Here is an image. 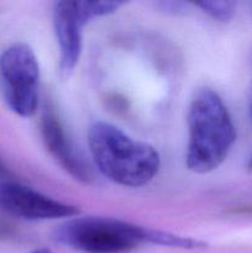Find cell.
I'll use <instances>...</instances> for the list:
<instances>
[{
  "label": "cell",
  "instance_id": "cell-8",
  "mask_svg": "<svg viewBox=\"0 0 252 253\" xmlns=\"http://www.w3.org/2000/svg\"><path fill=\"white\" fill-rule=\"evenodd\" d=\"M147 244L183 250H200L207 247V244L203 241H199V240L179 236V235L170 234V232L167 231H160V230L152 229L147 230Z\"/></svg>",
  "mask_w": 252,
  "mask_h": 253
},
{
  "label": "cell",
  "instance_id": "cell-3",
  "mask_svg": "<svg viewBox=\"0 0 252 253\" xmlns=\"http://www.w3.org/2000/svg\"><path fill=\"white\" fill-rule=\"evenodd\" d=\"M147 230L113 217L76 216L54 231V239L84 253H126L147 244Z\"/></svg>",
  "mask_w": 252,
  "mask_h": 253
},
{
  "label": "cell",
  "instance_id": "cell-1",
  "mask_svg": "<svg viewBox=\"0 0 252 253\" xmlns=\"http://www.w3.org/2000/svg\"><path fill=\"white\" fill-rule=\"evenodd\" d=\"M88 146L99 172L123 187H143L160 170V153L153 146L130 137L110 123L91 124Z\"/></svg>",
  "mask_w": 252,
  "mask_h": 253
},
{
  "label": "cell",
  "instance_id": "cell-6",
  "mask_svg": "<svg viewBox=\"0 0 252 253\" xmlns=\"http://www.w3.org/2000/svg\"><path fill=\"white\" fill-rule=\"evenodd\" d=\"M0 207L12 216L30 221L68 219L78 216L81 212L74 205L9 179L0 180Z\"/></svg>",
  "mask_w": 252,
  "mask_h": 253
},
{
  "label": "cell",
  "instance_id": "cell-9",
  "mask_svg": "<svg viewBox=\"0 0 252 253\" xmlns=\"http://www.w3.org/2000/svg\"><path fill=\"white\" fill-rule=\"evenodd\" d=\"M195 6H199L204 12L217 21H230L235 14L236 2L227 0H212V1L195 2Z\"/></svg>",
  "mask_w": 252,
  "mask_h": 253
},
{
  "label": "cell",
  "instance_id": "cell-13",
  "mask_svg": "<svg viewBox=\"0 0 252 253\" xmlns=\"http://www.w3.org/2000/svg\"><path fill=\"white\" fill-rule=\"evenodd\" d=\"M31 253H52V252L47 249H39V250H35V251Z\"/></svg>",
  "mask_w": 252,
  "mask_h": 253
},
{
  "label": "cell",
  "instance_id": "cell-11",
  "mask_svg": "<svg viewBox=\"0 0 252 253\" xmlns=\"http://www.w3.org/2000/svg\"><path fill=\"white\" fill-rule=\"evenodd\" d=\"M7 174H9V172H7V169L5 168V166L2 165V162L0 161V177H6Z\"/></svg>",
  "mask_w": 252,
  "mask_h": 253
},
{
  "label": "cell",
  "instance_id": "cell-10",
  "mask_svg": "<svg viewBox=\"0 0 252 253\" xmlns=\"http://www.w3.org/2000/svg\"><path fill=\"white\" fill-rule=\"evenodd\" d=\"M157 6L165 12H169V14H178V12H183L187 7V2L182 1H161L157 2Z\"/></svg>",
  "mask_w": 252,
  "mask_h": 253
},
{
  "label": "cell",
  "instance_id": "cell-12",
  "mask_svg": "<svg viewBox=\"0 0 252 253\" xmlns=\"http://www.w3.org/2000/svg\"><path fill=\"white\" fill-rule=\"evenodd\" d=\"M249 109H250V114L252 116V85L250 88V94H249Z\"/></svg>",
  "mask_w": 252,
  "mask_h": 253
},
{
  "label": "cell",
  "instance_id": "cell-2",
  "mask_svg": "<svg viewBox=\"0 0 252 253\" xmlns=\"http://www.w3.org/2000/svg\"><path fill=\"white\" fill-rule=\"evenodd\" d=\"M187 123L188 169L197 174L212 172L226 160L236 140L229 110L217 93L200 89L190 101Z\"/></svg>",
  "mask_w": 252,
  "mask_h": 253
},
{
  "label": "cell",
  "instance_id": "cell-7",
  "mask_svg": "<svg viewBox=\"0 0 252 253\" xmlns=\"http://www.w3.org/2000/svg\"><path fill=\"white\" fill-rule=\"evenodd\" d=\"M41 133L47 150L59 166L74 179L88 183L90 179L88 168L74 151L63 125L52 108H46L42 114Z\"/></svg>",
  "mask_w": 252,
  "mask_h": 253
},
{
  "label": "cell",
  "instance_id": "cell-4",
  "mask_svg": "<svg viewBox=\"0 0 252 253\" xmlns=\"http://www.w3.org/2000/svg\"><path fill=\"white\" fill-rule=\"evenodd\" d=\"M0 83L5 103L11 111L30 118L37 111L40 66L34 49L26 43H14L0 56Z\"/></svg>",
  "mask_w": 252,
  "mask_h": 253
},
{
  "label": "cell",
  "instance_id": "cell-5",
  "mask_svg": "<svg viewBox=\"0 0 252 253\" xmlns=\"http://www.w3.org/2000/svg\"><path fill=\"white\" fill-rule=\"evenodd\" d=\"M120 1H57L53 6V29L59 47V68L64 76L73 72L82 53V30L94 17L115 12Z\"/></svg>",
  "mask_w": 252,
  "mask_h": 253
},
{
  "label": "cell",
  "instance_id": "cell-14",
  "mask_svg": "<svg viewBox=\"0 0 252 253\" xmlns=\"http://www.w3.org/2000/svg\"><path fill=\"white\" fill-rule=\"evenodd\" d=\"M249 168H250V169H252V157H251V160H250V162H249Z\"/></svg>",
  "mask_w": 252,
  "mask_h": 253
}]
</instances>
